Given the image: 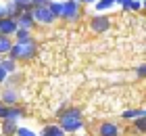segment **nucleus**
<instances>
[{
	"instance_id": "1",
	"label": "nucleus",
	"mask_w": 146,
	"mask_h": 136,
	"mask_svg": "<svg viewBox=\"0 0 146 136\" xmlns=\"http://www.w3.org/2000/svg\"><path fill=\"white\" fill-rule=\"evenodd\" d=\"M82 126H84L82 109L69 107V109H63L58 113V128L63 132H77V130H82Z\"/></svg>"
},
{
	"instance_id": "2",
	"label": "nucleus",
	"mask_w": 146,
	"mask_h": 136,
	"mask_svg": "<svg viewBox=\"0 0 146 136\" xmlns=\"http://www.w3.org/2000/svg\"><path fill=\"white\" fill-rule=\"evenodd\" d=\"M38 52V46L36 42H13L11 50H9V57L15 59V61H29L34 54Z\"/></svg>"
},
{
	"instance_id": "3",
	"label": "nucleus",
	"mask_w": 146,
	"mask_h": 136,
	"mask_svg": "<svg viewBox=\"0 0 146 136\" xmlns=\"http://www.w3.org/2000/svg\"><path fill=\"white\" fill-rule=\"evenodd\" d=\"M31 17H34V23H42V25H50L52 21H56L54 15L48 11V6H46V4L34 6V9H31Z\"/></svg>"
},
{
	"instance_id": "4",
	"label": "nucleus",
	"mask_w": 146,
	"mask_h": 136,
	"mask_svg": "<svg viewBox=\"0 0 146 136\" xmlns=\"http://www.w3.org/2000/svg\"><path fill=\"white\" fill-rule=\"evenodd\" d=\"M79 13H82V9H79L77 2H73V0H63L61 19H65V21H75V19L79 17Z\"/></svg>"
},
{
	"instance_id": "5",
	"label": "nucleus",
	"mask_w": 146,
	"mask_h": 136,
	"mask_svg": "<svg viewBox=\"0 0 146 136\" xmlns=\"http://www.w3.org/2000/svg\"><path fill=\"white\" fill-rule=\"evenodd\" d=\"M15 23H17V29H34V17H31V11H21L19 15L15 17Z\"/></svg>"
},
{
	"instance_id": "6",
	"label": "nucleus",
	"mask_w": 146,
	"mask_h": 136,
	"mask_svg": "<svg viewBox=\"0 0 146 136\" xmlns=\"http://www.w3.org/2000/svg\"><path fill=\"white\" fill-rule=\"evenodd\" d=\"M23 117V109L21 107H17V105H13V107H4L2 111H0V119H6V121H17Z\"/></svg>"
},
{
	"instance_id": "7",
	"label": "nucleus",
	"mask_w": 146,
	"mask_h": 136,
	"mask_svg": "<svg viewBox=\"0 0 146 136\" xmlns=\"http://www.w3.org/2000/svg\"><path fill=\"white\" fill-rule=\"evenodd\" d=\"M90 27H92V31L102 33V31H107L109 27H111V19H109V17H104V15H96V17H92Z\"/></svg>"
},
{
	"instance_id": "8",
	"label": "nucleus",
	"mask_w": 146,
	"mask_h": 136,
	"mask_svg": "<svg viewBox=\"0 0 146 136\" xmlns=\"http://www.w3.org/2000/svg\"><path fill=\"white\" fill-rule=\"evenodd\" d=\"M0 100H2L4 107H13L19 100V92L15 88H4V90H0Z\"/></svg>"
},
{
	"instance_id": "9",
	"label": "nucleus",
	"mask_w": 146,
	"mask_h": 136,
	"mask_svg": "<svg viewBox=\"0 0 146 136\" xmlns=\"http://www.w3.org/2000/svg\"><path fill=\"white\" fill-rule=\"evenodd\" d=\"M17 31V23H15V19L13 17H4V19H0V36H13V33Z\"/></svg>"
},
{
	"instance_id": "10",
	"label": "nucleus",
	"mask_w": 146,
	"mask_h": 136,
	"mask_svg": "<svg viewBox=\"0 0 146 136\" xmlns=\"http://www.w3.org/2000/svg\"><path fill=\"white\" fill-rule=\"evenodd\" d=\"M98 136H119V126L113 121H102L98 126Z\"/></svg>"
},
{
	"instance_id": "11",
	"label": "nucleus",
	"mask_w": 146,
	"mask_h": 136,
	"mask_svg": "<svg viewBox=\"0 0 146 136\" xmlns=\"http://www.w3.org/2000/svg\"><path fill=\"white\" fill-rule=\"evenodd\" d=\"M0 67H2V69L9 73H15L17 71V61L15 59H11V57H2V61H0Z\"/></svg>"
},
{
	"instance_id": "12",
	"label": "nucleus",
	"mask_w": 146,
	"mask_h": 136,
	"mask_svg": "<svg viewBox=\"0 0 146 136\" xmlns=\"http://www.w3.org/2000/svg\"><path fill=\"white\" fill-rule=\"evenodd\" d=\"M117 4H121L123 11H140L144 2H138V0H117Z\"/></svg>"
},
{
	"instance_id": "13",
	"label": "nucleus",
	"mask_w": 146,
	"mask_h": 136,
	"mask_svg": "<svg viewBox=\"0 0 146 136\" xmlns=\"http://www.w3.org/2000/svg\"><path fill=\"white\" fill-rule=\"evenodd\" d=\"M46 6H48V11L54 15V19L61 17V13H63V0H50Z\"/></svg>"
},
{
	"instance_id": "14",
	"label": "nucleus",
	"mask_w": 146,
	"mask_h": 136,
	"mask_svg": "<svg viewBox=\"0 0 146 136\" xmlns=\"http://www.w3.org/2000/svg\"><path fill=\"white\" fill-rule=\"evenodd\" d=\"M40 136H65V132H63L56 124H50V126H46L44 130H42V134H40Z\"/></svg>"
},
{
	"instance_id": "15",
	"label": "nucleus",
	"mask_w": 146,
	"mask_h": 136,
	"mask_svg": "<svg viewBox=\"0 0 146 136\" xmlns=\"http://www.w3.org/2000/svg\"><path fill=\"white\" fill-rule=\"evenodd\" d=\"M13 36H15V42H31V40H34L29 29H17Z\"/></svg>"
},
{
	"instance_id": "16",
	"label": "nucleus",
	"mask_w": 146,
	"mask_h": 136,
	"mask_svg": "<svg viewBox=\"0 0 146 136\" xmlns=\"http://www.w3.org/2000/svg\"><path fill=\"white\" fill-rule=\"evenodd\" d=\"M11 46H13V38H9V36H0V54H9V50H11Z\"/></svg>"
},
{
	"instance_id": "17",
	"label": "nucleus",
	"mask_w": 146,
	"mask_h": 136,
	"mask_svg": "<svg viewBox=\"0 0 146 136\" xmlns=\"http://www.w3.org/2000/svg\"><path fill=\"white\" fill-rule=\"evenodd\" d=\"M138 117H144V109H127L123 111V119H138Z\"/></svg>"
},
{
	"instance_id": "18",
	"label": "nucleus",
	"mask_w": 146,
	"mask_h": 136,
	"mask_svg": "<svg viewBox=\"0 0 146 136\" xmlns=\"http://www.w3.org/2000/svg\"><path fill=\"white\" fill-rule=\"evenodd\" d=\"M15 132H17V124H15V121L2 119V134H4V136H13Z\"/></svg>"
},
{
	"instance_id": "19",
	"label": "nucleus",
	"mask_w": 146,
	"mask_h": 136,
	"mask_svg": "<svg viewBox=\"0 0 146 136\" xmlns=\"http://www.w3.org/2000/svg\"><path fill=\"white\" fill-rule=\"evenodd\" d=\"M113 4H117V0H96L94 9H96L98 13H102V11H109Z\"/></svg>"
},
{
	"instance_id": "20",
	"label": "nucleus",
	"mask_w": 146,
	"mask_h": 136,
	"mask_svg": "<svg viewBox=\"0 0 146 136\" xmlns=\"http://www.w3.org/2000/svg\"><path fill=\"white\" fill-rule=\"evenodd\" d=\"M15 4V9L21 13V11H31V0H11Z\"/></svg>"
},
{
	"instance_id": "21",
	"label": "nucleus",
	"mask_w": 146,
	"mask_h": 136,
	"mask_svg": "<svg viewBox=\"0 0 146 136\" xmlns=\"http://www.w3.org/2000/svg\"><path fill=\"white\" fill-rule=\"evenodd\" d=\"M17 136H38L34 130H29V128H17Z\"/></svg>"
},
{
	"instance_id": "22",
	"label": "nucleus",
	"mask_w": 146,
	"mask_h": 136,
	"mask_svg": "<svg viewBox=\"0 0 146 136\" xmlns=\"http://www.w3.org/2000/svg\"><path fill=\"white\" fill-rule=\"evenodd\" d=\"M134 126H136V130H138V132H144V126H146V119H144V117H138V119L134 121Z\"/></svg>"
},
{
	"instance_id": "23",
	"label": "nucleus",
	"mask_w": 146,
	"mask_h": 136,
	"mask_svg": "<svg viewBox=\"0 0 146 136\" xmlns=\"http://www.w3.org/2000/svg\"><path fill=\"white\" fill-rule=\"evenodd\" d=\"M9 17V9H6V2H0V19Z\"/></svg>"
},
{
	"instance_id": "24",
	"label": "nucleus",
	"mask_w": 146,
	"mask_h": 136,
	"mask_svg": "<svg viewBox=\"0 0 146 136\" xmlns=\"http://www.w3.org/2000/svg\"><path fill=\"white\" fill-rule=\"evenodd\" d=\"M6 80H9V73H6V71L2 69V67H0V84H4Z\"/></svg>"
},
{
	"instance_id": "25",
	"label": "nucleus",
	"mask_w": 146,
	"mask_h": 136,
	"mask_svg": "<svg viewBox=\"0 0 146 136\" xmlns=\"http://www.w3.org/2000/svg\"><path fill=\"white\" fill-rule=\"evenodd\" d=\"M50 0H31V9H34V6H40V4H48Z\"/></svg>"
},
{
	"instance_id": "26",
	"label": "nucleus",
	"mask_w": 146,
	"mask_h": 136,
	"mask_svg": "<svg viewBox=\"0 0 146 136\" xmlns=\"http://www.w3.org/2000/svg\"><path fill=\"white\" fill-rule=\"evenodd\" d=\"M144 73H146V65H140V67H138V76L144 78Z\"/></svg>"
},
{
	"instance_id": "27",
	"label": "nucleus",
	"mask_w": 146,
	"mask_h": 136,
	"mask_svg": "<svg viewBox=\"0 0 146 136\" xmlns=\"http://www.w3.org/2000/svg\"><path fill=\"white\" fill-rule=\"evenodd\" d=\"M86 4H96V0H84Z\"/></svg>"
},
{
	"instance_id": "28",
	"label": "nucleus",
	"mask_w": 146,
	"mask_h": 136,
	"mask_svg": "<svg viewBox=\"0 0 146 136\" xmlns=\"http://www.w3.org/2000/svg\"><path fill=\"white\" fill-rule=\"evenodd\" d=\"M73 2H77V4H82V2H84V0H73Z\"/></svg>"
},
{
	"instance_id": "29",
	"label": "nucleus",
	"mask_w": 146,
	"mask_h": 136,
	"mask_svg": "<svg viewBox=\"0 0 146 136\" xmlns=\"http://www.w3.org/2000/svg\"><path fill=\"white\" fill-rule=\"evenodd\" d=\"M2 109H4V105H2V100H0V111H2Z\"/></svg>"
},
{
	"instance_id": "30",
	"label": "nucleus",
	"mask_w": 146,
	"mask_h": 136,
	"mask_svg": "<svg viewBox=\"0 0 146 136\" xmlns=\"http://www.w3.org/2000/svg\"><path fill=\"white\" fill-rule=\"evenodd\" d=\"M138 2H144V0H138Z\"/></svg>"
},
{
	"instance_id": "31",
	"label": "nucleus",
	"mask_w": 146,
	"mask_h": 136,
	"mask_svg": "<svg viewBox=\"0 0 146 136\" xmlns=\"http://www.w3.org/2000/svg\"><path fill=\"white\" fill-rule=\"evenodd\" d=\"M0 61H2V54H0Z\"/></svg>"
},
{
	"instance_id": "32",
	"label": "nucleus",
	"mask_w": 146,
	"mask_h": 136,
	"mask_svg": "<svg viewBox=\"0 0 146 136\" xmlns=\"http://www.w3.org/2000/svg\"><path fill=\"white\" fill-rule=\"evenodd\" d=\"M0 90H2V88H0Z\"/></svg>"
}]
</instances>
